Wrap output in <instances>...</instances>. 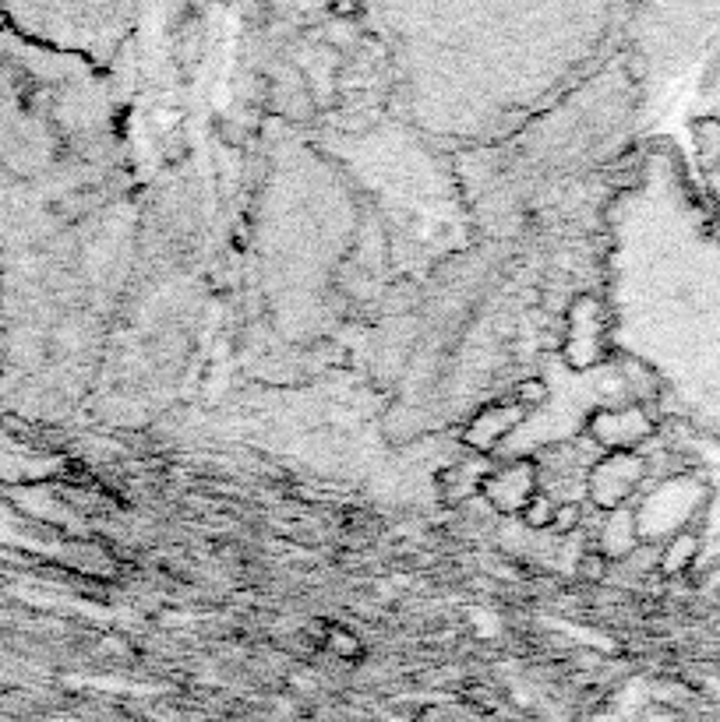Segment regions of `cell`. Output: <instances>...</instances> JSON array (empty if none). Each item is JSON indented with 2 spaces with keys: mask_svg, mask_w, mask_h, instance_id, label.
<instances>
[{
  "mask_svg": "<svg viewBox=\"0 0 720 722\" xmlns=\"http://www.w3.org/2000/svg\"><path fill=\"white\" fill-rule=\"evenodd\" d=\"M696 553V536H678L675 546L667 550V571H682Z\"/></svg>",
  "mask_w": 720,
  "mask_h": 722,
  "instance_id": "cell-1",
  "label": "cell"
},
{
  "mask_svg": "<svg viewBox=\"0 0 720 722\" xmlns=\"http://www.w3.org/2000/svg\"><path fill=\"white\" fill-rule=\"evenodd\" d=\"M0 21H4V18H0Z\"/></svg>",
  "mask_w": 720,
  "mask_h": 722,
  "instance_id": "cell-3",
  "label": "cell"
},
{
  "mask_svg": "<svg viewBox=\"0 0 720 722\" xmlns=\"http://www.w3.org/2000/svg\"><path fill=\"white\" fill-rule=\"evenodd\" d=\"M0 377H4V307H0Z\"/></svg>",
  "mask_w": 720,
  "mask_h": 722,
  "instance_id": "cell-2",
  "label": "cell"
}]
</instances>
